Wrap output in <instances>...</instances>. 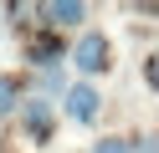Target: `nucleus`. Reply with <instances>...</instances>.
Returning a JSON list of instances; mask_svg holds the SVG:
<instances>
[{
    "label": "nucleus",
    "instance_id": "423d86ee",
    "mask_svg": "<svg viewBox=\"0 0 159 153\" xmlns=\"http://www.w3.org/2000/svg\"><path fill=\"white\" fill-rule=\"evenodd\" d=\"M21 102H26V87H21V77H11V71H0V117H11V112H21Z\"/></svg>",
    "mask_w": 159,
    "mask_h": 153
},
{
    "label": "nucleus",
    "instance_id": "1a4fd4ad",
    "mask_svg": "<svg viewBox=\"0 0 159 153\" xmlns=\"http://www.w3.org/2000/svg\"><path fill=\"white\" fill-rule=\"evenodd\" d=\"M144 87L159 92V51H154V56H144Z\"/></svg>",
    "mask_w": 159,
    "mask_h": 153
},
{
    "label": "nucleus",
    "instance_id": "f257e3e1",
    "mask_svg": "<svg viewBox=\"0 0 159 153\" xmlns=\"http://www.w3.org/2000/svg\"><path fill=\"white\" fill-rule=\"evenodd\" d=\"M77 66V77L82 82H93V77H108L113 71V36L108 31H98V26H87L82 36L72 41V56H67Z\"/></svg>",
    "mask_w": 159,
    "mask_h": 153
},
{
    "label": "nucleus",
    "instance_id": "f03ea898",
    "mask_svg": "<svg viewBox=\"0 0 159 153\" xmlns=\"http://www.w3.org/2000/svg\"><path fill=\"white\" fill-rule=\"evenodd\" d=\"M16 117H21V133L36 143V148H46V143L57 138V107H52L46 97H36V92L21 102V112H16Z\"/></svg>",
    "mask_w": 159,
    "mask_h": 153
},
{
    "label": "nucleus",
    "instance_id": "0eeeda50",
    "mask_svg": "<svg viewBox=\"0 0 159 153\" xmlns=\"http://www.w3.org/2000/svg\"><path fill=\"white\" fill-rule=\"evenodd\" d=\"M67 87H72V82H67V71L62 66H52V71H36V97H67Z\"/></svg>",
    "mask_w": 159,
    "mask_h": 153
},
{
    "label": "nucleus",
    "instance_id": "9d476101",
    "mask_svg": "<svg viewBox=\"0 0 159 153\" xmlns=\"http://www.w3.org/2000/svg\"><path fill=\"white\" fill-rule=\"evenodd\" d=\"M134 153H159V138H154V133H144V138H134Z\"/></svg>",
    "mask_w": 159,
    "mask_h": 153
},
{
    "label": "nucleus",
    "instance_id": "6e6552de",
    "mask_svg": "<svg viewBox=\"0 0 159 153\" xmlns=\"http://www.w3.org/2000/svg\"><path fill=\"white\" fill-rule=\"evenodd\" d=\"M87 153H134V138L113 133V138H98V143H87Z\"/></svg>",
    "mask_w": 159,
    "mask_h": 153
},
{
    "label": "nucleus",
    "instance_id": "7ed1b4c3",
    "mask_svg": "<svg viewBox=\"0 0 159 153\" xmlns=\"http://www.w3.org/2000/svg\"><path fill=\"white\" fill-rule=\"evenodd\" d=\"M62 112L77 122V128H93V122L103 117V92H98V82H82V77H77L72 87H67V97H62Z\"/></svg>",
    "mask_w": 159,
    "mask_h": 153
},
{
    "label": "nucleus",
    "instance_id": "20e7f679",
    "mask_svg": "<svg viewBox=\"0 0 159 153\" xmlns=\"http://www.w3.org/2000/svg\"><path fill=\"white\" fill-rule=\"evenodd\" d=\"M67 56H72V46H67L57 31H41V36H31V41H26V61H31L36 71H52V66H62Z\"/></svg>",
    "mask_w": 159,
    "mask_h": 153
},
{
    "label": "nucleus",
    "instance_id": "39448f33",
    "mask_svg": "<svg viewBox=\"0 0 159 153\" xmlns=\"http://www.w3.org/2000/svg\"><path fill=\"white\" fill-rule=\"evenodd\" d=\"M36 15H41L46 31H72V26L87 31V5H82V0H41Z\"/></svg>",
    "mask_w": 159,
    "mask_h": 153
}]
</instances>
